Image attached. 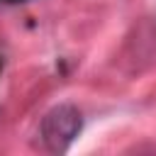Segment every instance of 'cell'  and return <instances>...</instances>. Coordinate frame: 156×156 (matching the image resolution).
I'll use <instances>...</instances> for the list:
<instances>
[{
    "label": "cell",
    "mask_w": 156,
    "mask_h": 156,
    "mask_svg": "<svg viewBox=\"0 0 156 156\" xmlns=\"http://www.w3.org/2000/svg\"><path fill=\"white\" fill-rule=\"evenodd\" d=\"M80 132V112L71 105L54 107L41 119V139L51 151H66Z\"/></svg>",
    "instance_id": "obj_1"
}]
</instances>
